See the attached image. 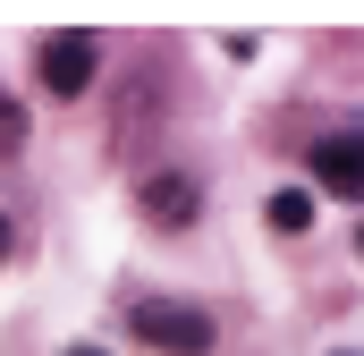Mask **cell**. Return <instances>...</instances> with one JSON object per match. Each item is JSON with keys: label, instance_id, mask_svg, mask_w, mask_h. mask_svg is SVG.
I'll return each mask as SVG.
<instances>
[{"label": "cell", "instance_id": "6da1fadb", "mask_svg": "<svg viewBox=\"0 0 364 356\" xmlns=\"http://www.w3.org/2000/svg\"><path fill=\"white\" fill-rule=\"evenodd\" d=\"M127 323H136V340H144V348H161V356H212V314H203V305L144 297Z\"/></svg>", "mask_w": 364, "mask_h": 356}, {"label": "cell", "instance_id": "7a4b0ae2", "mask_svg": "<svg viewBox=\"0 0 364 356\" xmlns=\"http://www.w3.org/2000/svg\"><path fill=\"white\" fill-rule=\"evenodd\" d=\"M314 178H322L331 195L364 204V127H339V136H322V145H314Z\"/></svg>", "mask_w": 364, "mask_h": 356}, {"label": "cell", "instance_id": "3957f363", "mask_svg": "<svg viewBox=\"0 0 364 356\" xmlns=\"http://www.w3.org/2000/svg\"><path fill=\"white\" fill-rule=\"evenodd\" d=\"M43 85L51 93H85L93 85V34H77V26L43 34Z\"/></svg>", "mask_w": 364, "mask_h": 356}, {"label": "cell", "instance_id": "277c9868", "mask_svg": "<svg viewBox=\"0 0 364 356\" xmlns=\"http://www.w3.org/2000/svg\"><path fill=\"white\" fill-rule=\"evenodd\" d=\"M136 204H144V221H161V229H186L203 195H195V178H178V170H161V178H144V195H136Z\"/></svg>", "mask_w": 364, "mask_h": 356}, {"label": "cell", "instance_id": "5b68a950", "mask_svg": "<svg viewBox=\"0 0 364 356\" xmlns=\"http://www.w3.org/2000/svg\"><path fill=\"white\" fill-rule=\"evenodd\" d=\"M263 212H272V229H279V238H296V229H314V195H305V187H279V195L263 204Z\"/></svg>", "mask_w": 364, "mask_h": 356}, {"label": "cell", "instance_id": "8992f818", "mask_svg": "<svg viewBox=\"0 0 364 356\" xmlns=\"http://www.w3.org/2000/svg\"><path fill=\"white\" fill-rule=\"evenodd\" d=\"M17 145H26V110L0 93V153H17Z\"/></svg>", "mask_w": 364, "mask_h": 356}, {"label": "cell", "instance_id": "52a82bcc", "mask_svg": "<svg viewBox=\"0 0 364 356\" xmlns=\"http://www.w3.org/2000/svg\"><path fill=\"white\" fill-rule=\"evenodd\" d=\"M0 263H9V221H0Z\"/></svg>", "mask_w": 364, "mask_h": 356}, {"label": "cell", "instance_id": "ba28073f", "mask_svg": "<svg viewBox=\"0 0 364 356\" xmlns=\"http://www.w3.org/2000/svg\"><path fill=\"white\" fill-rule=\"evenodd\" d=\"M68 356H102V348H68Z\"/></svg>", "mask_w": 364, "mask_h": 356}, {"label": "cell", "instance_id": "9c48e42d", "mask_svg": "<svg viewBox=\"0 0 364 356\" xmlns=\"http://www.w3.org/2000/svg\"><path fill=\"white\" fill-rule=\"evenodd\" d=\"M356 246H364V229H356Z\"/></svg>", "mask_w": 364, "mask_h": 356}]
</instances>
